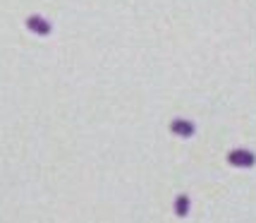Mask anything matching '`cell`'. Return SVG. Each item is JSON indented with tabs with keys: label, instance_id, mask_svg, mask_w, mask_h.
I'll return each instance as SVG.
<instances>
[{
	"label": "cell",
	"instance_id": "obj_4",
	"mask_svg": "<svg viewBox=\"0 0 256 223\" xmlns=\"http://www.w3.org/2000/svg\"><path fill=\"white\" fill-rule=\"evenodd\" d=\"M175 213H178L180 218H184L190 213V197L187 194H180L178 199H175Z\"/></svg>",
	"mask_w": 256,
	"mask_h": 223
},
{
	"label": "cell",
	"instance_id": "obj_1",
	"mask_svg": "<svg viewBox=\"0 0 256 223\" xmlns=\"http://www.w3.org/2000/svg\"><path fill=\"white\" fill-rule=\"evenodd\" d=\"M228 163L234 168H252L256 163V156L246 149H234V151L228 154Z\"/></svg>",
	"mask_w": 256,
	"mask_h": 223
},
{
	"label": "cell",
	"instance_id": "obj_3",
	"mask_svg": "<svg viewBox=\"0 0 256 223\" xmlns=\"http://www.w3.org/2000/svg\"><path fill=\"white\" fill-rule=\"evenodd\" d=\"M26 27H29L32 32L41 34V36H46V34H50V24L46 22L44 17H36V15H34V17H29V20H26Z\"/></svg>",
	"mask_w": 256,
	"mask_h": 223
},
{
	"label": "cell",
	"instance_id": "obj_2",
	"mask_svg": "<svg viewBox=\"0 0 256 223\" xmlns=\"http://www.w3.org/2000/svg\"><path fill=\"white\" fill-rule=\"evenodd\" d=\"M170 132L178 134V137H192V134H194V125H192L190 120L175 118V120L170 123Z\"/></svg>",
	"mask_w": 256,
	"mask_h": 223
}]
</instances>
